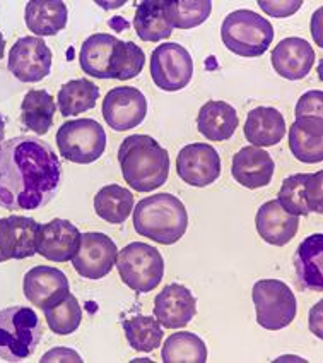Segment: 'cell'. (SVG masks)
Here are the masks:
<instances>
[{"mask_svg": "<svg viewBox=\"0 0 323 363\" xmlns=\"http://www.w3.org/2000/svg\"><path fill=\"white\" fill-rule=\"evenodd\" d=\"M60 179L59 156L41 139L16 135L0 144V208L40 209L57 196Z\"/></svg>", "mask_w": 323, "mask_h": 363, "instance_id": "6da1fadb", "label": "cell"}, {"mask_svg": "<svg viewBox=\"0 0 323 363\" xmlns=\"http://www.w3.org/2000/svg\"><path fill=\"white\" fill-rule=\"evenodd\" d=\"M118 163L123 179L137 192H152L168 180L169 155L151 135H128L120 144Z\"/></svg>", "mask_w": 323, "mask_h": 363, "instance_id": "7a4b0ae2", "label": "cell"}, {"mask_svg": "<svg viewBox=\"0 0 323 363\" xmlns=\"http://www.w3.org/2000/svg\"><path fill=\"white\" fill-rule=\"evenodd\" d=\"M134 228L140 237L161 245H173L188 228V213L183 202L173 194H156L135 206Z\"/></svg>", "mask_w": 323, "mask_h": 363, "instance_id": "3957f363", "label": "cell"}, {"mask_svg": "<svg viewBox=\"0 0 323 363\" xmlns=\"http://www.w3.org/2000/svg\"><path fill=\"white\" fill-rule=\"evenodd\" d=\"M222 43L234 55L256 59L268 50L274 41L271 21L254 11L238 9L225 18L221 26Z\"/></svg>", "mask_w": 323, "mask_h": 363, "instance_id": "277c9868", "label": "cell"}, {"mask_svg": "<svg viewBox=\"0 0 323 363\" xmlns=\"http://www.w3.org/2000/svg\"><path fill=\"white\" fill-rule=\"evenodd\" d=\"M43 336L40 317L30 307L0 311V358L23 362L35 353Z\"/></svg>", "mask_w": 323, "mask_h": 363, "instance_id": "5b68a950", "label": "cell"}, {"mask_svg": "<svg viewBox=\"0 0 323 363\" xmlns=\"http://www.w3.org/2000/svg\"><path fill=\"white\" fill-rule=\"evenodd\" d=\"M120 278L130 290L152 291L164 276V259L156 247L142 242L128 243L117 255Z\"/></svg>", "mask_w": 323, "mask_h": 363, "instance_id": "8992f818", "label": "cell"}, {"mask_svg": "<svg viewBox=\"0 0 323 363\" xmlns=\"http://www.w3.org/2000/svg\"><path fill=\"white\" fill-rule=\"evenodd\" d=\"M59 152L70 163L89 164L106 150V132L98 121L77 118L62 123L57 132Z\"/></svg>", "mask_w": 323, "mask_h": 363, "instance_id": "52a82bcc", "label": "cell"}, {"mask_svg": "<svg viewBox=\"0 0 323 363\" xmlns=\"http://www.w3.org/2000/svg\"><path fill=\"white\" fill-rule=\"evenodd\" d=\"M251 298L256 311V323L267 331H280L296 317V296L280 279H260L254 284Z\"/></svg>", "mask_w": 323, "mask_h": 363, "instance_id": "ba28073f", "label": "cell"}, {"mask_svg": "<svg viewBox=\"0 0 323 363\" xmlns=\"http://www.w3.org/2000/svg\"><path fill=\"white\" fill-rule=\"evenodd\" d=\"M152 82L163 91H180L193 77V59L183 45H159L151 57Z\"/></svg>", "mask_w": 323, "mask_h": 363, "instance_id": "9c48e42d", "label": "cell"}, {"mask_svg": "<svg viewBox=\"0 0 323 363\" xmlns=\"http://www.w3.org/2000/svg\"><path fill=\"white\" fill-rule=\"evenodd\" d=\"M118 247L105 233L89 232L81 235L77 252L72 257V266L82 278L101 279L113 269L117 262Z\"/></svg>", "mask_w": 323, "mask_h": 363, "instance_id": "30bf717a", "label": "cell"}, {"mask_svg": "<svg viewBox=\"0 0 323 363\" xmlns=\"http://www.w3.org/2000/svg\"><path fill=\"white\" fill-rule=\"evenodd\" d=\"M103 117L113 130L123 132L139 127L147 115V100L139 88L118 86L108 91L103 100Z\"/></svg>", "mask_w": 323, "mask_h": 363, "instance_id": "8fae6325", "label": "cell"}, {"mask_svg": "<svg viewBox=\"0 0 323 363\" xmlns=\"http://www.w3.org/2000/svg\"><path fill=\"white\" fill-rule=\"evenodd\" d=\"M323 172L296 173L283 182L277 202L284 211L294 216H308L310 213H323L322 184Z\"/></svg>", "mask_w": 323, "mask_h": 363, "instance_id": "7c38bea8", "label": "cell"}, {"mask_svg": "<svg viewBox=\"0 0 323 363\" xmlns=\"http://www.w3.org/2000/svg\"><path fill=\"white\" fill-rule=\"evenodd\" d=\"M52 50L36 36H23L9 52V71L21 82H40L52 69Z\"/></svg>", "mask_w": 323, "mask_h": 363, "instance_id": "4fadbf2b", "label": "cell"}, {"mask_svg": "<svg viewBox=\"0 0 323 363\" xmlns=\"http://www.w3.org/2000/svg\"><path fill=\"white\" fill-rule=\"evenodd\" d=\"M176 173L185 184L207 187L221 177V156L207 143L188 144L178 155Z\"/></svg>", "mask_w": 323, "mask_h": 363, "instance_id": "5bb4252c", "label": "cell"}, {"mask_svg": "<svg viewBox=\"0 0 323 363\" xmlns=\"http://www.w3.org/2000/svg\"><path fill=\"white\" fill-rule=\"evenodd\" d=\"M40 225L36 220L21 214L0 220V254L4 262L11 259H28L36 254V237Z\"/></svg>", "mask_w": 323, "mask_h": 363, "instance_id": "9a60e30c", "label": "cell"}, {"mask_svg": "<svg viewBox=\"0 0 323 363\" xmlns=\"http://www.w3.org/2000/svg\"><path fill=\"white\" fill-rule=\"evenodd\" d=\"M81 232L67 220H52L41 226L36 237V254L52 262H69L77 252Z\"/></svg>", "mask_w": 323, "mask_h": 363, "instance_id": "2e32d148", "label": "cell"}, {"mask_svg": "<svg viewBox=\"0 0 323 363\" xmlns=\"http://www.w3.org/2000/svg\"><path fill=\"white\" fill-rule=\"evenodd\" d=\"M197 313V298L188 288L171 283L154 300V315L163 328L183 329Z\"/></svg>", "mask_w": 323, "mask_h": 363, "instance_id": "e0dca14e", "label": "cell"}, {"mask_svg": "<svg viewBox=\"0 0 323 363\" xmlns=\"http://www.w3.org/2000/svg\"><path fill=\"white\" fill-rule=\"evenodd\" d=\"M23 290L30 303L38 308H47L60 302L70 293L67 276L52 266H36L28 271Z\"/></svg>", "mask_w": 323, "mask_h": 363, "instance_id": "ac0fdd59", "label": "cell"}, {"mask_svg": "<svg viewBox=\"0 0 323 363\" xmlns=\"http://www.w3.org/2000/svg\"><path fill=\"white\" fill-rule=\"evenodd\" d=\"M274 71L289 81H300L308 76L314 64V50L303 38L291 36L276 45L271 53Z\"/></svg>", "mask_w": 323, "mask_h": 363, "instance_id": "d6986e66", "label": "cell"}, {"mask_svg": "<svg viewBox=\"0 0 323 363\" xmlns=\"http://www.w3.org/2000/svg\"><path fill=\"white\" fill-rule=\"evenodd\" d=\"M276 172V163L272 156L262 147H242L233 158L231 175L239 185L246 189L267 187Z\"/></svg>", "mask_w": 323, "mask_h": 363, "instance_id": "ffe728a7", "label": "cell"}, {"mask_svg": "<svg viewBox=\"0 0 323 363\" xmlns=\"http://www.w3.org/2000/svg\"><path fill=\"white\" fill-rule=\"evenodd\" d=\"M255 225L264 242L283 247L291 242L296 235L300 228V216L284 211L283 206L274 199L260 206L255 216Z\"/></svg>", "mask_w": 323, "mask_h": 363, "instance_id": "44dd1931", "label": "cell"}, {"mask_svg": "<svg viewBox=\"0 0 323 363\" xmlns=\"http://www.w3.org/2000/svg\"><path fill=\"white\" fill-rule=\"evenodd\" d=\"M289 150L301 163L323 162L322 117H300L289 127Z\"/></svg>", "mask_w": 323, "mask_h": 363, "instance_id": "7402d4cb", "label": "cell"}, {"mask_svg": "<svg viewBox=\"0 0 323 363\" xmlns=\"http://www.w3.org/2000/svg\"><path fill=\"white\" fill-rule=\"evenodd\" d=\"M238 113L234 106L221 100H210L202 105L197 117V129L207 141H230L238 129Z\"/></svg>", "mask_w": 323, "mask_h": 363, "instance_id": "603a6c76", "label": "cell"}, {"mask_svg": "<svg viewBox=\"0 0 323 363\" xmlns=\"http://www.w3.org/2000/svg\"><path fill=\"white\" fill-rule=\"evenodd\" d=\"M294 267L300 286L305 290H323V235L314 233L305 238L294 255Z\"/></svg>", "mask_w": 323, "mask_h": 363, "instance_id": "cb8c5ba5", "label": "cell"}, {"mask_svg": "<svg viewBox=\"0 0 323 363\" xmlns=\"http://www.w3.org/2000/svg\"><path fill=\"white\" fill-rule=\"evenodd\" d=\"M285 121L277 108L256 106L248 113L245 122V138L256 147H271L283 141Z\"/></svg>", "mask_w": 323, "mask_h": 363, "instance_id": "d4e9b609", "label": "cell"}, {"mask_svg": "<svg viewBox=\"0 0 323 363\" xmlns=\"http://www.w3.org/2000/svg\"><path fill=\"white\" fill-rule=\"evenodd\" d=\"M67 16L62 0H31L26 6V26L38 36H53L67 26Z\"/></svg>", "mask_w": 323, "mask_h": 363, "instance_id": "484cf974", "label": "cell"}, {"mask_svg": "<svg viewBox=\"0 0 323 363\" xmlns=\"http://www.w3.org/2000/svg\"><path fill=\"white\" fill-rule=\"evenodd\" d=\"M134 28L142 41L157 43L173 35V26L169 24L164 0H144L135 9Z\"/></svg>", "mask_w": 323, "mask_h": 363, "instance_id": "4316f807", "label": "cell"}, {"mask_svg": "<svg viewBox=\"0 0 323 363\" xmlns=\"http://www.w3.org/2000/svg\"><path fill=\"white\" fill-rule=\"evenodd\" d=\"M118 38L108 35V33H96L91 35L82 43L79 60L81 67L88 76L98 77V79H111L110 77V62L111 52Z\"/></svg>", "mask_w": 323, "mask_h": 363, "instance_id": "83f0119b", "label": "cell"}, {"mask_svg": "<svg viewBox=\"0 0 323 363\" xmlns=\"http://www.w3.org/2000/svg\"><path fill=\"white\" fill-rule=\"evenodd\" d=\"M57 105L53 96L45 89H31L21 103V123L38 135H45L53 125Z\"/></svg>", "mask_w": 323, "mask_h": 363, "instance_id": "f1b7e54d", "label": "cell"}, {"mask_svg": "<svg viewBox=\"0 0 323 363\" xmlns=\"http://www.w3.org/2000/svg\"><path fill=\"white\" fill-rule=\"evenodd\" d=\"M94 211L111 225H122L134 211V196L118 184L105 185L94 196Z\"/></svg>", "mask_w": 323, "mask_h": 363, "instance_id": "f546056e", "label": "cell"}, {"mask_svg": "<svg viewBox=\"0 0 323 363\" xmlns=\"http://www.w3.org/2000/svg\"><path fill=\"white\" fill-rule=\"evenodd\" d=\"M99 88L89 79H74L65 82L59 91V110L62 117H74L96 106Z\"/></svg>", "mask_w": 323, "mask_h": 363, "instance_id": "4dcf8cb0", "label": "cell"}, {"mask_svg": "<svg viewBox=\"0 0 323 363\" xmlns=\"http://www.w3.org/2000/svg\"><path fill=\"white\" fill-rule=\"evenodd\" d=\"M207 346L193 333H175L163 346L161 358L164 363H205Z\"/></svg>", "mask_w": 323, "mask_h": 363, "instance_id": "1f68e13d", "label": "cell"}, {"mask_svg": "<svg viewBox=\"0 0 323 363\" xmlns=\"http://www.w3.org/2000/svg\"><path fill=\"white\" fill-rule=\"evenodd\" d=\"M122 328L125 331L128 345L135 352L151 353L163 343V328L156 319L149 315H135L125 319L122 323Z\"/></svg>", "mask_w": 323, "mask_h": 363, "instance_id": "d6a6232c", "label": "cell"}, {"mask_svg": "<svg viewBox=\"0 0 323 363\" xmlns=\"http://www.w3.org/2000/svg\"><path fill=\"white\" fill-rule=\"evenodd\" d=\"M146 64L144 50L134 41L117 40L110 62V77L118 81H128L137 77Z\"/></svg>", "mask_w": 323, "mask_h": 363, "instance_id": "836d02e7", "label": "cell"}, {"mask_svg": "<svg viewBox=\"0 0 323 363\" xmlns=\"http://www.w3.org/2000/svg\"><path fill=\"white\" fill-rule=\"evenodd\" d=\"M43 312L48 328L59 336H67V334L76 333L79 325H81L82 308L72 293H69L60 302L43 308Z\"/></svg>", "mask_w": 323, "mask_h": 363, "instance_id": "e575fe53", "label": "cell"}, {"mask_svg": "<svg viewBox=\"0 0 323 363\" xmlns=\"http://www.w3.org/2000/svg\"><path fill=\"white\" fill-rule=\"evenodd\" d=\"M212 12L210 0H176L166 2V14L169 24L180 30H192L209 19Z\"/></svg>", "mask_w": 323, "mask_h": 363, "instance_id": "d590c367", "label": "cell"}, {"mask_svg": "<svg viewBox=\"0 0 323 363\" xmlns=\"http://www.w3.org/2000/svg\"><path fill=\"white\" fill-rule=\"evenodd\" d=\"M300 117H323L322 91H308L300 98L296 105V118Z\"/></svg>", "mask_w": 323, "mask_h": 363, "instance_id": "8d00e7d4", "label": "cell"}, {"mask_svg": "<svg viewBox=\"0 0 323 363\" xmlns=\"http://www.w3.org/2000/svg\"><path fill=\"white\" fill-rule=\"evenodd\" d=\"M259 6L271 18H289L294 12L300 11V7L303 6V0H283V2L259 0Z\"/></svg>", "mask_w": 323, "mask_h": 363, "instance_id": "74e56055", "label": "cell"}, {"mask_svg": "<svg viewBox=\"0 0 323 363\" xmlns=\"http://www.w3.org/2000/svg\"><path fill=\"white\" fill-rule=\"evenodd\" d=\"M41 363H48V362H76L81 363V357L79 353L74 352V350L69 348H55L50 350L47 354H43V358L40 360Z\"/></svg>", "mask_w": 323, "mask_h": 363, "instance_id": "f35d334b", "label": "cell"}, {"mask_svg": "<svg viewBox=\"0 0 323 363\" xmlns=\"http://www.w3.org/2000/svg\"><path fill=\"white\" fill-rule=\"evenodd\" d=\"M4 138H6V118L0 113V144L4 143Z\"/></svg>", "mask_w": 323, "mask_h": 363, "instance_id": "ab89813d", "label": "cell"}, {"mask_svg": "<svg viewBox=\"0 0 323 363\" xmlns=\"http://www.w3.org/2000/svg\"><path fill=\"white\" fill-rule=\"evenodd\" d=\"M4 50H6V38H4L2 33H0V59L4 57Z\"/></svg>", "mask_w": 323, "mask_h": 363, "instance_id": "60d3db41", "label": "cell"}, {"mask_svg": "<svg viewBox=\"0 0 323 363\" xmlns=\"http://www.w3.org/2000/svg\"><path fill=\"white\" fill-rule=\"evenodd\" d=\"M0 262H4V257H2V254H0Z\"/></svg>", "mask_w": 323, "mask_h": 363, "instance_id": "b9f144b4", "label": "cell"}]
</instances>
